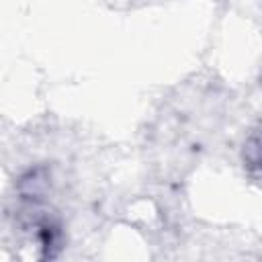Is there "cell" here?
Listing matches in <instances>:
<instances>
[{
  "instance_id": "1",
  "label": "cell",
  "mask_w": 262,
  "mask_h": 262,
  "mask_svg": "<svg viewBox=\"0 0 262 262\" xmlns=\"http://www.w3.org/2000/svg\"><path fill=\"white\" fill-rule=\"evenodd\" d=\"M258 164H260V156H258V133L254 131L250 141L246 143V166L252 170L254 176H258Z\"/></svg>"
}]
</instances>
